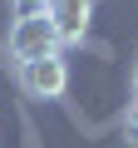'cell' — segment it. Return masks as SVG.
<instances>
[{"label": "cell", "instance_id": "obj_1", "mask_svg": "<svg viewBox=\"0 0 138 148\" xmlns=\"http://www.w3.org/2000/svg\"><path fill=\"white\" fill-rule=\"evenodd\" d=\"M10 54H15L20 64L44 59V54H59V35H54V25H49V15H44V10L20 15V20L10 25Z\"/></svg>", "mask_w": 138, "mask_h": 148}, {"label": "cell", "instance_id": "obj_6", "mask_svg": "<svg viewBox=\"0 0 138 148\" xmlns=\"http://www.w3.org/2000/svg\"><path fill=\"white\" fill-rule=\"evenodd\" d=\"M133 104H138V64H133Z\"/></svg>", "mask_w": 138, "mask_h": 148}, {"label": "cell", "instance_id": "obj_5", "mask_svg": "<svg viewBox=\"0 0 138 148\" xmlns=\"http://www.w3.org/2000/svg\"><path fill=\"white\" fill-rule=\"evenodd\" d=\"M20 5V15H35V10H44V0H15Z\"/></svg>", "mask_w": 138, "mask_h": 148}, {"label": "cell", "instance_id": "obj_4", "mask_svg": "<svg viewBox=\"0 0 138 148\" xmlns=\"http://www.w3.org/2000/svg\"><path fill=\"white\" fill-rule=\"evenodd\" d=\"M123 133H128V143L138 148V104H128V114H123Z\"/></svg>", "mask_w": 138, "mask_h": 148}, {"label": "cell", "instance_id": "obj_3", "mask_svg": "<svg viewBox=\"0 0 138 148\" xmlns=\"http://www.w3.org/2000/svg\"><path fill=\"white\" fill-rule=\"evenodd\" d=\"M44 15L59 35V45H79L94 20V0H44Z\"/></svg>", "mask_w": 138, "mask_h": 148}, {"label": "cell", "instance_id": "obj_2", "mask_svg": "<svg viewBox=\"0 0 138 148\" xmlns=\"http://www.w3.org/2000/svg\"><path fill=\"white\" fill-rule=\"evenodd\" d=\"M20 89H25L30 99H64V89H69V64H64V54H44V59L20 64Z\"/></svg>", "mask_w": 138, "mask_h": 148}]
</instances>
